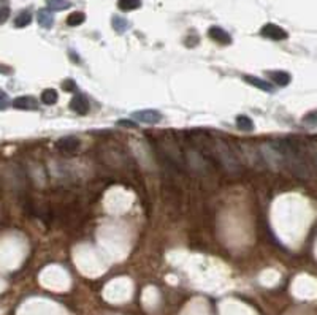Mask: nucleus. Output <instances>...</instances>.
I'll list each match as a JSON object with an SVG mask.
<instances>
[{
    "label": "nucleus",
    "instance_id": "f257e3e1",
    "mask_svg": "<svg viewBox=\"0 0 317 315\" xmlns=\"http://www.w3.org/2000/svg\"><path fill=\"white\" fill-rule=\"evenodd\" d=\"M275 146L277 148V150L282 155L284 165L287 167L292 173L301 179L309 178V168L306 165V162L303 160L300 150H298L294 144H292L289 140H282V141H276Z\"/></svg>",
    "mask_w": 317,
    "mask_h": 315
},
{
    "label": "nucleus",
    "instance_id": "4be33fe9",
    "mask_svg": "<svg viewBox=\"0 0 317 315\" xmlns=\"http://www.w3.org/2000/svg\"><path fill=\"white\" fill-rule=\"evenodd\" d=\"M62 89L65 91V92H73V91H76L75 81H73V79H65V81L62 83Z\"/></svg>",
    "mask_w": 317,
    "mask_h": 315
},
{
    "label": "nucleus",
    "instance_id": "0eeeda50",
    "mask_svg": "<svg viewBox=\"0 0 317 315\" xmlns=\"http://www.w3.org/2000/svg\"><path fill=\"white\" fill-rule=\"evenodd\" d=\"M13 108L16 110H22V111H37L38 110V100L32 95H21L16 97L11 102Z\"/></svg>",
    "mask_w": 317,
    "mask_h": 315
},
{
    "label": "nucleus",
    "instance_id": "a211bd4d",
    "mask_svg": "<svg viewBox=\"0 0 317 315\" xmlns=\"http://www.w3.org/2000/svg\"><path fill=\"white\" fill-rule=\"evenodd\" d=\"M72 7L68 0H48V8L51 11H63Z\"/></svg>",
    "mask_w": 317,
    "mask_h": 315
},
{
    "label": "nucleus",
    "instance_id": "6ab92c4d",
    "mask_svg": "<svg viewBox=\"0 0 317 315\" xmlns=\"http://www.w3.org/2000/svg\"><path fill=\"white\" fill-rule=\"evenodd\" d=\"M304 125H317V110L309 111L308 114H304L303 117Z\"/></svg>",
    "mask_w": 317,
    "mask_h": 315
},
{
    "label": "nucleus",
    "instance_id": "393cba45",
    "mask_svg": "<svg viewBox=\"0 0 317 315\" xmlns=\"http://www.w3.org/2000/svg\"><path fill=\"white\" fill-rule=\"evenodd\" d=\"M313 159H314V163H316V167H317V150H316V152H313Z\"/></svg>",
    "mask_w": 317,
    "mask_h": 315
},
{
    "label": "nucleus",
    "instance_id": "f03ea898",
    "mask_svg": "<svg viewBox=\"0 0 317 315\" xmlns=\"http://www.w3.org/2000/svg\"><path fill=\"white\" fill-rule=\"evenodd\" d=\"M214 150H216V155H218V159L220 160V163L228 169V171H232V173L239 171V168H241L239 160L235 157L230 146H228L224 140H216L214 141Z\"/></svg>",
    "mask_w": 317,
    "mask_h": 315
},
{
    "label": "nucleus",
    "instance_id": "7ed1b4c3",
    "mask_svg": "<svg viewBox=\"0 0 317 315\" xmlns=\"http://www.w3.org/2000/svg\"><path fill=\"white\" fill-rule=\"evenodd\" d=\"M79 148H81V141H79V138L75 136V135L62 136L56 141V149L60 150V152H65V154L78 152Z\"/></svg>",
    "mask_w": 317,
    "mask_h": 315
},
{
    "label": "nucleus",
    "instance_id": "423d86ee",
    "mask_svg": "<svg viewBox=\"0 0 317 315\" xmlns=\"http://www.w3.org/2000/svg\"><path fill=\"white\" fill-rule=\"evenodd\" d=\"M89 108H91V103H89V98L84 93H75V97L70 102V110L75 111L76 114L84 116L89 112Z\"/></svg>",
    "mask_w": 317,
    "mask_h": 315
},
{
    "label": "nucleus",
    "instance_id": "aec40b11",
    "mask_svg": "<svg viewBox=\"0 0 317 315\" xmlns=\"http://www.w3.org/2000/svg\"><path fill=\"white\" fill-rule=\"evenodd\" d=\"M8 105H10L8 95H6V92H3L2 89H0V111H3V110L8 108Z\"/></svg>",
    "mask_w": 317,
    "mask_h": 315
},
{
    "label": "nucleus",
    "instance_id": "ddd939ff",
    "mask_svg": "<svg viewBox=\"0 0 317 315\" xmlns=\"http://www.w3.org/2000/svg\"><path fill=\"white\" fill-rule=\"evenodd\" d=\"M57 100H59V93H57V91L54 89H44L41 92V103L43 105H56L57 103Z\"/></svg>",
    "mask_w": 317,
    "mask_h": 315
},
{
    "label": "nucleus",
    "instance_id": "f3484780",
    "mask_svg": "<svg viewBox=\"0 0 317 315\" xmlns=\"http://www.w3.org/2000/svg\"><path fill=\"white\" fill-rule=\"evenodd\" d=\"M111 24H113V29L116 30L118 34H124L127 29H129V21L127 19H124V18H120V16H113V21H111Z\"/></svg>",
    "mask_w": 317,
    "mask_h": 315
},
{
    "label": "nucleus",
    "instance_id": "6e6552de",
    "mask_svg": "<svg viewBox=\"0 0 317 315\" xmlns=\"http://www.w3.org/2000/svg\"><path fill=\"white\" fill-rule=\"evenodd\" d=\"M208 35H209V38H211L213 41H216V43H219V45L227 46V45H230V43H232V37L228 35L222 27H219V26L209 27Z\"/></svg>",
    "mask_w": 317,
    "mask_h": 315
},
{
    "label": "nucleus",
    "instance_id": "39448f33",
    "mask_svg": "<svg viewBox=\"0 0 317 315\" xmlns=\"http://www.w3.org/2000/svg\"><path fill=\"white\" fill-rule=\"evenodd\" d=\"M260 34H262V37H265V38H270L273 41H281L289 37V34L285 32L282 27H279L273 22L265 24V26L260 29Z\"/></svg>",
    "mask_w": 317,
    "mask_h": 315
},
{
    "label": "nucleus",
    "instance_id": "2eb2a0df",
    "mask_svg": "<svg viewBox=\"0 0 317 315\" xmlns=\"http://www.w3.org/2000/svg\"><path fill=\"white\" fill-rule=\"evenodd\" d=\"M86 21V15L82 11H73L67 16V24L70 27H76V26H81L82 22Z\"/></svg>",
    "mask_w": 317,
    "mask_h": 315
},
{
    "label": "nucleus",
    "instance_id": "b1692460",
    "mask_svg": "<svg viewBox=\"0 0 317 315\" xmlns=\"http://www.w3.org/2000/svg\"><path fill=\"white\" fill-rule=\"evenodd\" d=\"M0 73H2V74H10V73H11V68L0 65Z\"/></svg>",
    "mask_w": 317,
    "mask_h": 315
},
{
    "label": "nucleus",
    "instance_id": "5701e85b",
    "mask_svg": "<svg viewBox=\"0 0 317 315\" xmlns=\"http://www.w3.org/2000/svg\"><path fill=\"white\" fill-rule=\"evenodd\" d=\"M118 125H120V127H132V129H135V127H137V124H135V122L127 121V119H119V121H118Z\"/></svg>",
    "mask_w": 317,
    "mask_h": 315
},
{
    "label": "nucleus",
    "instance_id": "9b49d317",
    "mask_svg": "<svg viewBox=\"0 0 317 315\" xmlns=\"http://www.w3.org/2000/svg\"><path fill=\"white\" fill-rule=\"evenodd\" d=\"M37 19H38V24L43 27V29H51L54 24V16H53V11L49 8H43L38 11L37 15Z\"/></svg>",
    "mask_w": 317,
    "mask_h": 315
},
{
    "label": "nucleus",
    "instance_id": "412c9836",
    "mask_svg": "<svg viewBox=\"0 0 317 315\" xmlns=\"http://www.w3.org/2000/svg\"><path fill=\"white\" fill-rule=\"evenodd\" d=\"M10 18V8L8 7H0V26L5 24Z\"/></svg>",
    "mask_w": 317,
    "mask_h": 315
},
{
    "label": "nucleus",
    "instance_id": "9d476101",
    "mask_svg": "<svg viewBox=\"0 0 317 315\" xmlns=\"http://www.w3.org/2000/svg\"><path fill=\"white\" fill-rule=\"evenodd\" d=\"M243 81H246L247 84H251L252 87H257V89L263 91V92H275V87H273L268 81H263L257 76H252V74H243Z\"/></svg>",
    "mask_w": 317,
    "mask_h": 315
},
{
    "label": "nucleus",
    "instance_id": "f8f14e48",
    "mask_svg": "<svg viewBox=\"0 0 317 315\" xmlns=\"http://www.w3.org/2000/svg\"><path fill=\"white\" fill-rule=\"evenodd\" d=\"M237 127H238V130L247 133V131L254 130V122H252V119L249 116L239 114V116H237Z\"/></svg>",
    "mask_w": 317,
    "mask_h": 315
},
{
    "label": "nucleus",
    "instance_id": "1a4fd4ad",
    "mask_svg": "<svg viewBox=\"0 0 317 315\" xmlns=\"http://www.w3.org/2000/svg\"><path fill=\"white\" fill-rule=\"evenodd\" d=\"M266 76H268L276 86H281V87L289 86L292 81L290 73L282 72V70H270V72H266Z\"/></svg>",
    "mask_w": 317,
    "mask_h": 315
},
{
    "label": "nucleus",
    "instance_id": "4468645a",
    "mask_svg": "<svg viewBox=\"0 0 317 315\" xmlns=\"http://www.w3.org/2000/svg\"><path fill=\"white\" fill-rule=\"evenodd\" d=\"M141 7V0H118V8L120 11H133Z\"/></svg>",
    "mask_w": 317,
    "mask_h": 315
},
{
    "label": "nucleus",
    "instance_id": "20e7f679",
    "mask_svg": "<svg viewBox=\"0 0 317 315\" xmlns=\"http://www.w3.org/2000/svg\"><path fill=\"white\" fill-rule=\"evenodd\" d=\"M132 119H135L137 122H143V124H149L154 125L162 121V114L156 110H141V111H135L132 112Z\"/></svg>",
    "mask_w": 317,
    "mask_h": 315
},
{
    "label": "nucleus",
    "instance_id": "dca6fc26",
    "mask_svg": "<svg viewBox=\"0 0 317 315\" xmlns=\"http://www.w3.org/2000/svg\"><path fill=\"white\" fill-rule=\"evenodd\" d=\"M30 22H32V13H30V11H21V13H19L16 16V19H15V27H18V29L27 27Z\"/></svg>",
    "mask_w": 317,
    "mask_h": 315
}]
</instances>
